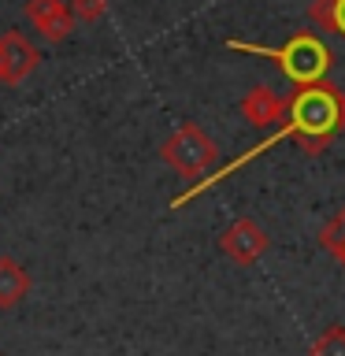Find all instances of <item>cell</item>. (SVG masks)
Returning <instances> with one entry per match:
<instances>
[{
	"instance_id": "1",
	"label": "cell",
	"mask_w": 345,
	"mask_h": 356,
	"mask_svg": "<svg viewBox=\"0 0 345 356\" xmlns=\"http://www.w3.org/2000/svg\"><path fill=\"white\" fill-rule=\"evenodd\" d=\"M286 115L294 127V138L308 152H319L338 130H345V93L327 82L300 86L286 100Z\"/></svg>"
},
{
	"instance_id": "2",
	"label": "cell",
	"mask_w": 345,
	"mask_h": 356,
	"mask_svg": "<svg viewBox=\"0 0 345 356\" xmlns=\"http://www.w3.org/2000/svg\"><path fill=\"white\" fill-rule=\"evenodd\" d=\"M227 49L234 52H249V56H264V60H275L278 71H282L289 82L297 86H312L323 82V74L330 71L334 56L323 44L316 33H294L282 49H271V44H249V41H227Z\"/></svg>"
},
{
	"instance_id": "3",
	"label": "cell",
	"mask_w": 345,
	"mask_h": 356,
	"mask_svg": "<svg viewBox=\"0 0 345 356\" xmlns=\"http://www.w3.org/2000/svg\"><path fill=\"white\" fill-rule=\"evenodd\" d=\"M163 160H171L178 171H186V175H197L216 160V145H211L197 127H186L163 145Z\"/></svg>"
},
{
	"instance_id": "4",
	"label": "cell",
	"mask_w": 345,
	"mask_h": 356,
	"mask_svg": "<svg viewBox=\"0 0 345 356\" xmlns=\"http://www.w3.org/2000/svg\"><path fill=\"white\" fill-rule=\"evenodd\" d=\"M38 67V49L22 33H4L0 38V82H19Z\"/></svg>"
},
{
	"instance_id": "5",
	"label": "cell",
	"mask_w": 345,
	"mask_h": 356,
	"mask_svg": "<svg viewBox=\"0 0 345 356\" xmlns=\"http://www.w3.org/2000/svg\"><path fill=\"white\" fill-rule=\"evenodd\" d=\"M26 15L49 41H63L71 33V22H74V11H67L60 0H30Z\"/></svg>"
},
{
	"instance_id": "6",
	"label": "cell",
	"mask_w": 345,
	"mask_h": 356,
	"mask_svg": "<svg viewBox=\"0 0 345 356\" xmlns=\"http://www.w3.org/2000/svg\"><path fill=\"white\" fill-rule=\"evenodd\" d=\"M223 249L238 260H252L256 252H264V234L252 227V222H238L227 238H223Z\"/></svg>"
},
{
	"instance_id": "7",
	"label": "cell",
	"mask_w": 345,
	"mask_h": 356,
	"mask_svg": "<svg viewBox=\"0 0 345 356\" xmlns=\"http://www.w3.org/2000/svg\"><path fill=\"white\" fill-rule=\"evenodd\" d=\"M241 111H245V115H249V119L256 122V127H267V122H271V119L278 115V111H286V108H282V100H278V97H275L267 86H256L252 93L245 97Z\"/></svg>"
},
{
	"instance_id": "8",
	"label": "cell",
	"mask_w": 345,
	"mask_h": 356,
	"mask_svg": "<svg viewBox=\"0 0 345 356\" xmlns=\"http://www.w3.org/2000/svg\"><path fill=\"white\" fill-rule=\"evenodd\" d=\"M26 286H30V278L15 260H0V308L15 305V300L26 293Z\"/></svg>"
},
{
	"instance_id": "9",
	"label": "cell",
	"mask_w": 345,
	"mask_h": 356,
	"mask_svg": "<svg viewBox=\"0 0 345 356\" xmlns=\"http://www.w3.org/2000/svg\"><path fill=\"white\" fill-rule=\"evenodd\" d=\"M308 19L345 38V0H312Z\"/></svg>"
},
{
	"instance_id": "10",
	"label": "cell",
	"mask_w": 345,
	"mask_h": 356,
	"mask_svg": "<svg viewBox=\"0 0 345 356\" xmlns=\"http://www.w3.org/2000/svg\"><path fill=\"white\" fill-rule=\"evenodd\" d=\"M312 356H345V330H330L327 338H319Z\"/></svg>"
},
{
	"instance_id": "11",
	"label": "cell",
	"mask_w": 345,
	"mask_h": 356,
	"mask_svg": "<svg viewBox=\"0 0 345 356\" xmlns=\"http://www.w3.org/2000/svg\"><path fill=\"white\" fill-rule=\"evenodd\" d=\"M104 0H71V11L78 19H86V22H93V19H100L104 15Z\"/></svg>"
}]
</instances>
